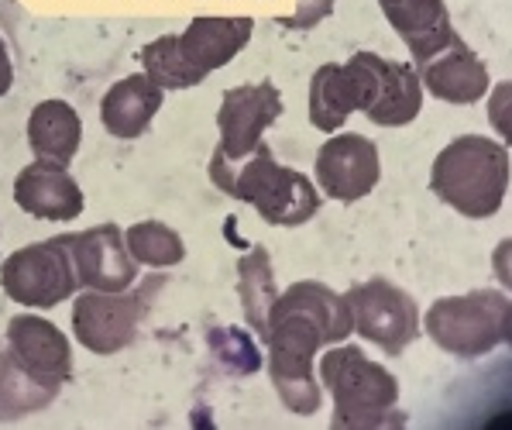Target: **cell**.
<instances>
[{
  "instance_id": "cell-16",
  "label": "cell",
  "mask_w": 512,
  "mask_h": 430,
  "mask_svg": "<svg viewBox=\"0 0 512 430\" xmlns=\"http://www.w3.org/2000/svg\"><path fill=\"white\" fill-rule=\"evenodd\" d=\"M7 351L21 365H28L31 372H38L42 379L59 382V386H66L69 375H73V348H69V338L45 317L35 314L11 317V324H7Z\"/></svg>"
},
{
  "instance_id": "cell-25",
  "label": "cell",
  "mask_w": 512,
  "mask_h": 430,
  "mask_svg": "<svg viewBox=\"0 0 512 430\" xmlns=\"http://www.w3.org/2000/svg\"><path fill=\"white\" fill-rule=\"evenodd\" d=\"M330 11H334V0H296V11L289 14V18H282L279 25L289 31H310V28H317Z\"/></svg>"
},
{
  "instance_id": "cell-9",
  "label": "cell",
  "mask_w": 512,
  "mask_h": 430,
  "mask_svg": "<svg viewBox=\"0 0 512 430\" xmlns=\"http://www.w3.org/2000/svg\"><path fill=\"white\" fill-rule=\"evenodd\" d=\"M348 66L358 76L361 114L378 128H403L423 111V83L409 62L354 52Z\"/></svg>"
},
{
  "instance_id": "cell-14",
  "label": "cell",
  "mask_w": 512,
  "mask_h": 430,
  "mask_svg": "<svg viewBox=\"0 0 512 430\" xmlns=\"http://www.w3.org/2000/svg\"><path fill=\"white\" fill-rule=\"evenodd\" d=\"M251 31H255L251 18H196L183 35H176L179 62L196 83H203L251 42Z\"/></svg>"
},
{
  "instance_id": "cell-18",
  "label": "cell",
  "mask_w": 512,
  "mask_h": 430,
  "mask_svg": "<svg viewBox=\"0 0 512 430\" xmlns=\"http://www.w3.org/2000/svg\"><path fill=\"white\" fill-rule=\"evenodd\" d=\"M165 100V90H159L145 73L124 76L121 83H114L100 100V121L114 138H141L152 128V117L159 114Z\"/></svg>"
},
{
  "instance_id": "cell-7",
  "label": "cell",
  "mask_w": 512,
  "mask_h": 430,
  "mask_svg": "<svg viewBox=\"0 0 512 430\" xmlns=\"http://www.w3.org/2000/svg\"><path fill=\"white\" fill-rule=\"evenodd\" d=\"M162 286V279H148L145 289H121V293H90L76 296L73 303V334L93 355H117V351L131 348L141 331L148 307H152L155 289Z\"/></svg>"
},
{
  "instance_id": "cell-24",
  "label": "cell",
  "mask_w": 512,
  "mask_h": 430,
  "mask_svg": "<svg viewBox=\"0 0 512 430\" xmlns=\"http://www.w3.org/2000/svg\"><path fill=\"white\" fill-rule=\"evenodd\" d=\"M141 66H145V76L159 86V90H189V86H196L189 69L179 62L176 35H162V38H155V42H148L145 49H141Z\"/></svg>"
},
{
  "instance_id": "cell-17",
  "label": "cell",
  "mask_w": 512,
  "mask_h": 430,
  "mask_svg": "<svg viewBox=\"0 0 512 430\" xmlns=\"http://www.w3.org/2000/svg\"><path fill=\"white\" fill-rule=\"evenodd\" d=\"M378 7L396 28V35L406 42V49L413 52L416 66L437 56L458 35L444 0H378Z\"/></svg>"
},
{
  "instance_id": "cell-21",
  "label": "cell",
  "mask_w": 512,
  "mask_h": 430,
  "mask_svg": "<svg viewBox=\"0 0 512 430\" xmlns=\"http://www.w3.org/2000/svg\"><path fill=\"white\" fill-rule=\"evenodd\" d=\"M59 393H62L59 382L42 379L38 372H31L7 348L0 351V420L4 424L45 410L49 403H55Z\"/></svg>"
},
{
  "instance_id": "cell-3",
  "label": "cell",
  "mask_w": 512,
  "mask_h": 430,
  "mask_svg": "<svg viewBox=\"0 0 512 430\" xmlns=\"http://www.w3.org/2000/svg\"><path fill=\"white\" fill-rule=\"evenodd\" d=\"M430 190L461 217H495L509 193V148L485 135L454 138L433 159Z\"/></svg>"
},
{
  "instance_id": "cell-10",
  "label": "cell",
  "mask_w": 512,
  "mask_h": 430,
  "mask_svg": "<svg viewBox=\"0 0 512 430\" xmlns=\"http://www.w3.org/2000/svg\"><path fill=\"white\" fill-rule=\"evenodd\" d=\"M282 117V93L272 80L244 83L224 93L217 111V162H241L262 145V135Z\"/></svg>"
},
{
  "instance_id": "cell-15",
  "label": "cell",
  "mask_w": 512,
  "mask_h": 430,
  "mask_svg": "<svg viewBox=\"0 0 512 430\" xmlns=\"http://www.w3.org/2000/svg\"><path fill=\"white\" fill-rule=\"evenodd\" d=\"M416 76L437 100L444 104L468 107L488 93V69L475 52L464 45L461 35H454L437 56L416 66Z\"/></svg>"
},
{
  "instance_id": "cell-8",
  "label": "cell",
  "mask_w": 512,
  "mask_h": 430,
  "mask_svg": "<svg viewBox=\"0 0 512 430\" xmlns=\"http://www.w3.org/2000/svg\"><path fill=\"white\" fill-rule=\"evenodd\" d=\"M354 331L389 355H403L420 334V307L403 286L375 276L344 293Z\"/></svg>"
},
{
  "instance_id": "cell-23",
  "label": "cell",
  "mask_w": 512,
  "mask_h": 430,
  "mask_svg": "<svg viewBox=\"0 0 512 430\" xmlns=\"http://www.w3.org/2000/svg\"><path fill=\"white\" fill-rule=\"evenodd\" d=\"M128 252L138 265H152V269H172L186 258V245L179 231H172L162 221H138L124 231Z\"/></svg>"
},
{
  "instance_id": "cell-4",
  "label": "cell",
  "mask_w": 512,
  "mask_h": 430,
  "mask_svg": "<svg viewBox=\"0 0 512 430\" xmlns=\"http://www.w3.org/2000/svg\"><path fill=\"white\" fill-rule=\"evenodd\" d=\"M320 379L334 396V430H378L406 420L399 413L396 375L354 344L330 348L320 358Z\"/></svg>"
},
{
  "instance_id": "cell-6",
  "label": "cell",
  "mask_w": 512,
  "mask_h": 430,
  "mask_svg": "<svg viewBox=\"0 0 512 430\" xmlns=\"http://www.w3.org/2000/svg\"><path fill=\"white\" fill-rule=\"evenodd\" d=\"M0 286L14 303L31 310H52L62 300L80 289V276H76L73 252H69V238L35 241V245L18 248L14 255L4 258L0 265Z\"/></svg>"
},
{
  "instance_id": "cell-13",
  "label": "cell",
  "mask_w": 512,
  "mask_h": 430,
  "mask_svg": "<svg viewBox=\"0 0 512 430\" xmlns=\"http://www.w3.org/2000/svg\"><path fill=\"white\" fill-rule=\"evenodd\" d=\"M14 203L38 221L66 224L83 214V190L59 162H31L14 179Z\"/></svg>"
},
{
  "instance_id": "cell-2",
  "label": "cell",
  "mask_w": 512,
  "mask_h": 430,
  "mask_svg": "<svg viewBox=\"0 0 512 430\" xmlns=\"http://www.w3.org/2000/svg\"><path fill=\"white\" fill-rule=\"evenodd\" d=\"M210 179L220 193L251 203L265 224L275 228H299L320 210V193L303 172L279 166L269 145H258L241 162L210 159Z\"/></svg>"
},
{
  "instance_id": "cell-26",
  "label": "cell",
  "mask_w": 512,
  "mask_h": 430,
  "mask_svg": "<svg viewBox=\"0 0 512 430\" xmlns=\"http://www.w3.org/2000/svg\"><path fill=\"white\" fill-rule=\"evenodd\" d=\"M11 83H14V66H11V56H7L4 38H0V97L11 90Z\"/></svg>"
},
{
  "instance_id": "cell-1",
  "label": "cell",
  "mask_w": 512,
  "mask_h": 430,
  "mask_svg": "<svg viewBox=\"0 0 512 430\" xmlns=\"http://www.w3.org/2000/svg\"><path fill=\"white\" fill-rule=\"evenodd\" d=\"M351 310L341 293L317 279L293 283L282 296H275L269 310V375L286 410L299 417H313L324 403L313 358L324 344H341L351 338Z\"/></svg>"
},
{
  "instance_id": "cell-19",
  "label": "cell",
  "mask_w": 512,
  "mask_h": 430,
  "mask_svg": "<svg viewBox=\"0 0 512 430\" xmlns=\"http://www.w3.org/2000/svg\"><path fill=\"white\" fill-rule=\"evenodd\" d=\"M83 121L66 100H42L28 117V145L38 159L69 166L80 152Z\"/></svg>"
},
{
  "instance_id": "cell-20",
  "label": "cell",
  "mask_w": 512,
  "mask_h": 430,
  "mask_svg": "<svg viewBox=\"0 0 512 430\" xmlns=\"http://www.w3.org/2000/svg\"><path fill=\"white\" fill-rule=\"evenodd\" d=\"M361 111V93H358V76L344 62H327L313 73L310 80V124L317 131L334 135L337 128H344V121Z\"/></svg>"
},
{
  "instance_id": "cell-12",
  "label": "cell",
  "mask_w": 512,
  "mask_h": 430,
  "mask_svg": "<svg viewBox=\"0 0 512 430\" xmlns=\"http://www.w3.org/2000/svg\"><path fill=\"white\" fill-rule=\"evenodd\" d=\"M69 252H73L76 276L83 289L100 293H121L131 289L138 279V262L128 252V241L117 224H97L90 231L66 234Z\"/></svg>"
},
{
  "instance_id": "cell-5",
  "label": "cell",
  "mask_w": 512,
  "mask_h": 430,
  "mask_svg": "<svg viewBox=\"0 0 512 430\" xmlns=\"http://www.w3.org/2000/svg\"><path fill=\"white\" fill-rule=\"evenodd\" d=\"M423 327L437 348L458 358H482L512 338V303L499 289L444 296L427 310Z\"/></svg>"
},
{
  "instance_id": "cell-11",
  "label": "cell",
  "mask_w": 512,
  "mask_h": 430,
  "mask_svg": "<svg viewBox=\"0 0 512 430\" xmlns=\"http://www.w3.org/2000/svg\"><path fill=\"white\" fill-rule=\"evenodd\" d=\"M378 145L365 135H334L317 152V183L330 200L358 203L378 186Z\"/></svg>"
},
{
  "instance_id": "cell-22",
  "label": "cell",
  "mask_w": 512,
  "mask_h": 430,
  "mask_svg": "<svg viewBox=\"0 0 512 430\" xmlns=\"http://www.w3.org/2000/svg\"><path fill=\"white\" fill-rule=\"evenodd\" d=\"M238 293H241L244 320H248L251 331L265 341V331H269V310H272L275 296H279L275 276H272V258H269V248L265 245H255L238 262Z\"/></svg>"
}]
</instances>
